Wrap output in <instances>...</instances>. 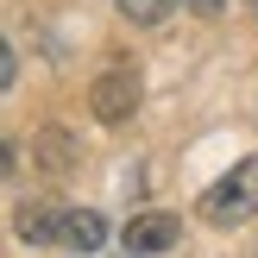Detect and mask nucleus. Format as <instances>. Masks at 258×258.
<instances>
[{"mask_svg":"<svg viewBox=\"0 0 258 258\" xmlns=\"http://www.w3.org/2000/svg\"><path fill=\"white\" fill-rule=\"evenodd\" d=\"M38 158H44L50 170H70V158H76V145H70V139H63V126H50V133H44V145H38Z\"/></svg>","mask_w":258,"mask_h":258,"instance_id":"obj_7","label":"nucleus"},{"mask_svg":"<svg viewBox=\"0 0 258 258\" xmlns=\"http://www.w3.org/2000/svg\"><path fill=\"white\" fill-rule=\"evenodd\" d=\"M113 7H120L126 25H164L176 13V0H113Z\"/></svg>","mask_w":258,"mask_h":258,"instance_id":"obj_6","label":"nucleus"},{"mask_svg":"<svg viewBox=\"0 0 258 258\" xmlns=\"http://www.w3.org/2000/svg\"><path fill=\"white\" fill-rule=\"evenodd\" d=\"M196 214H202L208 227H246V221H252V214H258V151H252V158H239L221 183L202 189Z\"/></svg>","mask_w":258,"mask_h":258,"instance_id":"obj_1","label":"nucleus"},{"mask_svg":"<svg viewBox=\"0 0 258 258\" xmlns=\"http://www.w3.org/2000/svg\"><path fill=\"white\" fill-rule=\"evenodd\" d=\"M13 76H19V57H13V50H0V88H13Z\"/></svg>","mask_w":258,"mask_h":258,"instance_id":"obj_9","label":"nucleus"},{"mask_svg":"<svg viewBox=\"0 0 258 258\" xmlns=\"http://www.w3.org/2000/svg\"><path fill=\"white\" fill-rule=\"evenodd\" d=\"M176 239H183V214H170V208H145V214H133V221L120 227V246L133 252V258L170 252Z\"/></svg>","mask_w":258,"mask_h":258,"instance_id":"obj_3","label":"nucleus"},{"mask_svg":"<svg viewBox=\"0 0 258 258\" xmlns=\"http://www.w3.org/2000/svg\"><path fill=\"white\" fill-rule=\"evenodd\" d=\"M63 246L101 252V246H107V221H101L95 208H70V214H63Z\"/></svg>","mask_w":258,"mask_h":258,"instance_id":"obj_5","label":"nucleus"},{"mask_svg":"<svg viewBox=\"0 0 258 258\" xmlns=\"http://www.w3.org/2000/svg\"><path fill=\"white\" fill-rule=\"evenodd\" d=\"M246 7H252V13H258V0H246Z\"/></svg>","mask_w":258,"mask_h":258,"instance_id":"obj_10","label":"nucleus"},{"mask_svg":"<svg viewBox=\"0 0 258 258\" xmlns=\"http://www.w3.org/2000/svg\"><path fill=\"white\" fill-rule=\"evenodd\" d=\"M139 95H145V82H139V70H126V63H113V70L95 76V88H88V113H95L101 126H120L139 113Z\"/></svg>","mask_w":258,"mask_h":258,"instance_id":"obj_2","label":"nucleus"},{"mask_svg":"<svg viewBox=\"0 0 258 258\" xmlns=\"http://www.w3.org/2000/svg\"><path fill=\"white\" fill-rule=\"evenodd\" d=\"M63 214H70V208H50V202H25V208L13 214V233H19L25 246H50V239H63Z\"/></svg>","mask_w":258,"mask_h":258,"instance_id":"obj_4","label":"nucleus"},{"mask_svg":"<svg viewBox=\"0 0 258 258\" xmlns=\"http://www.w3.org/2000/svg\"><path fill=\"white\" fill-rule=\"evenodd\" d=\"M221 7H227V0H189V13H196V19H221Z\"/></svg>","mask_w":258,"mask_h":258,"instance_id":"obj_8","label":"nucleus"}]
</instances>
